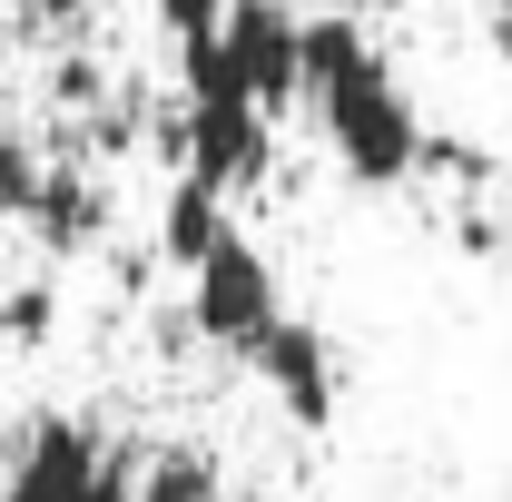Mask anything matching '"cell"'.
<instances>
[{
  "instance_id": "cell-1",
  "label": "cell",
  "mask_w": 512,
  "mask_h": 502,
  "mask_svg": "<svg viewBox=\"0 0 512 502\" xmlns=\"http://www.w3.org/2000/svg\"><path fill=\"white\" fill-rule=\"evenodd\" d=\"M325 148L355 188H414L424 178V148H434V119L414 109V89L394 79V60H365L355 79H335L316 99Z\"/></svg>"
},
{
  "instance_id": "cell-3",
  "label": "cell",
  "mask_w": 512,
  "mask_h": 502,
  "mask_svg": "<svg viewBox=\"0 0 512 502\" xmlns=\"http://www.w3.org/2000/svg\"><path fill=\"white\" fill-rule=\"evenodd\" d=\"M217 60L237 69V89H247L266 119L296 109V99H306V10H286V0H237L227 30H217Z\"/></svg>"
},
{
  "instance_id": "cell-2",
  "label": "cell",
  "mask_w": 512,
  "mask_h": 502,
  "mask_svg": "<svg viewBox=\"0 0 512 502\" xmlns=\"http://www.w3.org/2000/svg\"><path fill=\"white\" fill-rule=\"evenodd\" d=\"M188 325H197V345H217V355L256 365V355H266V335L286 325V286H276L266 247L227 237V247L207 256V266L188 276Z\"/></svg>"
},
{
  "instance_id": "cell-7",
  "label": "cell",
  "mask_w": 512,
  "mask_h": 502,
  "mask_svg": "<svg viewBox=\"0 0 512 502\" xmlns=\"http://www.w3.org/2000/svg\"><path fill=\"white\" fill-rule=\"evenodd\" d=\"M227 237H237V217H227V197L207 188V178H178V188L158 197V256H168L178 276H197Z\"/></svg>"
},
{
  "instance_id": "cell-15",
  "label": "cell",
  "mask_w": 512,
  "mask_h": 502,
  "mask_svg": "<svg viewBox=\"0 0 512 502\" xmlns=\"http://www.w3.org/2000/svg\"><path fill=\"white\" fill-rule=\"evenodd\" d=\"M355 10H414V0H355Z\"/></svg>"
},
{
  "instance_id": "cell-12",
  "label": "cell",
  "mask_w": 512,
  "mask_h": 502,
  "mask_svg": "<svg viewBox=\"0 0 512 502\" xmlns=\"http://www.w3.org/2000/svg\"><path fill=\"white\" fill-rule=\"evenodd\" d=\"M89 10H99V0H20L30 30H89Z\"/></svg>"
},
{
  "instance_id": "cell-14",
  "label": "cell",
  "mask_w": 512,
  "mask_h": 502,
  "mask_svg": "<svg viewBox=\"0 0 512 502\" xmlns=\"http://www.w3.org/2000/svg\"><path fill=\"white\" fill-rule=\"evenodd\" d=\"M483 40H493V60L512 69V0H493V20H483Z\"/></svg>"
},
{
  "instance_id": "cell-10",
  "label": "cell",
  "mask_w": 512,
  "mask_h": 502,
  "mask_svg": "<svg viewBox=\"0 0 512 502\" xmlns=\"http://www.w3.org/2000/svg\"><path fill=\"white\" fill-rule=\"evenodd\" d=\"M40 178H50V158H40V148H30L20 128H0V217H30Z\"/></svg>"
},
{
  "instance_id": "cell-13",
  "label": "cell",
  "mask_w": 512,
  "mask_h": 502,
  "mask_svg": "<svg viewBox=\"0 0 512 502\" xmlns=\"http://www.w3.org/2000/svg\"><path fill=\"white\" fill-rule=\"evenodd\" d=\"M79 502H138V473H128L119 453H109V473H99V483H89V493H79Z\"/></svg>"
},
{
  "instance_id": "cell-11",
  "label": "cell",
  "mask_w": 512,
  "mask_h": 502,
  "mask_svg": "<svg viewBox=\"0 0 512 502\" xmlns=\"http://www.w3.org/2000/svg\"><path fill=\"white\" fill-rule=\"evenodd\" d=\"M148 10H158V30H168L178 50H197V40H217V30H227V10H237V0H148Z\"/></svg>"
},
{
  "instance_id": "cell-4",
  "label": "cell",
  "mask_w": 512,
  "mask_h": 502,
  "mask_svg": "<svg viewBox=\"0 0 512 502\" xmlns=\"http://www.w3.org/2000/svg\"><path fill=\"white\" fill-rule=\"evenodd\" d=\"M99 473H109V443L89 414H30L0 463V502H79Z\"/></svg>"
},
{
  "instance_id": "cell-6",
  "label": "cell",
  "mask_w": 512,
  "mask_h": 502,
  "mask_svg": "<svg viewBox=\"0 0 512 502\" xmlns=\"http://www.w3.org/2000/svg\"><path fill=\"white\" fill-rule=\"evenodd\" d=\"M20 227L40 237V256H89L99 237H109V188H99L79 158H60V168L40 178V197H30Z\"/></svg>"
},
{
  "instance_id": "cell-9",
  "label": "cell",
  "mask_w": 512,
  "mask_h": 502,
  "mask_svg": "<svg viewBox=\"0 0 512 502\" xmlns=\"http://www.w3.org/2000/svg\"><path fill=\"white\" fill-rule=\"evenodd\" d=\"M50 335H60V286H50V276H20V286L0 296V345H10V355H40Z\"/></svg>"
},
{
  "instance_id": "cell-5",
  "label": "cell",
  "mask_w": 512,
  "mask_h": 502,
  "mask_svg": "<svg viewBox=\"0 0 512 502\" xmlns=\"http://www.w3.org/2000/svg\"><path fill=\"white\" fill-rule=\"evenodd\" d=\"M256 384L276 394V414H286L296 434H325V424H335V335L306 325V315H286V325L266 335V355H256Z\"/></svg>"
},
{
  "instance_id": "cell-8",
  "label": "cell",
  "mask_w": 512,
  "mask_h": 502,
  "mask_svg": "<svg viewBox=\"0 0 512 502\" xmlns=\"http://www.w3.org/2000/svg\"><path fill=\"white\" fill-rule=\"evenodd\" d=\"M138 502H227V473L207 453H188V443H158L138 463Z\"/></svg>"
}]
</instances>
